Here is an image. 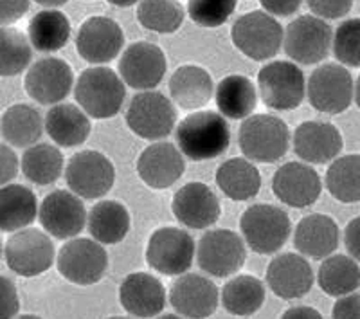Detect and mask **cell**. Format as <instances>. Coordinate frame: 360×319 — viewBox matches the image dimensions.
Returning a JSON list of instances; mask_svg holds the SVG:
<instances>
[{
	"mask_svg": "<svg viewBox=\"0 0 360 319\" xmlns=\"http://www.w3.org/2000/svg\"><path fill=\"white\" fill-rule=\"evenodd\" d=\"M175 139L180 154L193 163L217 159L231 144L229 125L218 112H193L176 125Z\"/></svg>",
	"mask_w": 360,
	"mask_h": 319,
	"instance_id": "1",
	"label": "cell"
},
{
	"mask_svg": "<svg viewBox=\"0 0 360 319\" xmlns=\"http://www.w3.org/2000/svg\"><path fill=\"white\" fill-rule=\"evenodd\" d=\"M74 98L89 118L110 119L123 108L127 87L110 67H90L79 74Z\"/></svg>",
	"mask_w": 360,
	"mask_h": 319,
	"instance_id": "2",
	"label": "cell"
},
{
	"mask_svg": "<svg viewBox=\"0 0 360 319\" xmlns=\"http://www.w3.org/2000/svg\"><path fill=\"white\" fill-rule=\"evenodd\" d=\"M238 143L245 159L254 163H276L287 156L290 132L283 119L270 114H254L243 119Z\"/></svg>",
	"mask_w": 360,
	"mask_h": 319,
	"instance_id": "3",
	"label": "cell"
},
{
	"mask_svg": "<svg viewBox=\"0 0 360 319\" xmlns=\"http://www.w3.org/2000/svg\"><path fill=\"white\" fill-rule=\"evenodd\" d=\"M240 230L254 253L274 254L287 244L292 222L278 206L254 204L242 213Z\"/></svg>",
	"mask_w": 360,
	"mask_h": 319,
	"instance_id": "4",
	"label": "cell"
},
{
	"mask_svg": "<svg viewBox=\"0 0 360 319\" xmlns=\"http://www.w3.org/2000/svg\"><path fill=\"white\" fill-rule=\"evenodd\" d=\"M236 49L250 60L263 62L279 53L283 44V27L265 11H250L238 18L231 29Z\"/></svg>",
	"mask_w": 360,
	"mask_h": 319,
	"instance_id": "5",
	"label": "cell"
},
{
	"mask_svg": "<svg viewBox=\"0 0 360 319\" xmlns=\"http://www.w3.org/2000/svg\"><path fill=\"white\" fill-rule=\"evenodd\" d=\"M127 125L137 137L160 141L168 137L176 123V111L162 92L143 90L131 98L127 111Z\"/></svg>",
	"mask_w": 360,
	"mask_h": 319,
	"instance_id": "6",
	"label": "cell"
},
{
	"mask_svg": "<svg viewBox=\"0 0 360 319\" xmlns=\"http://www.w3.org/2000/svg\"><path fill=\"white\" fill-rule=\"evenodd\" d=\"M256 92L272 111H294L307 96V80L295 63L272 62L258 73Z\"/></svg>",
	"mask_w": 360,
	"mask_h": 319,
	"instance_id": "7",
	"label": "cell"
},
{
	"mask_svg": "<svg viewBox=\"0 0 360 319\" xmlns=\"http://www.w3.org/2000/svg\"><path fill=\"white\" fill-rule=\"evenodd\" d=\"M332 27L323 18L303 15L288 24L283 31V47L290 60L303 65H314L330 54L332 49Z\"/></svg>",
	"mask_w": 360,
	"mask_h": 319,
	"instance_id": "8",
	"label": "cell"
},
{
	"mask_svg": "<svg viewBox=\"0 0 360 319\" xmlns=\"http://www.w3.org/2000/svg\"><path fill=\"white\" fill-rule=\"evenodd\" d=\"M6 263L9 269L24 278H34L49 270L56 258L54 244L45 233L34 227L15 231L4 247Z\"/></svg>",
	"mask_w": 360,
	"mask_h": 319,
	"instance_id": "9",
	"label": "cell"
},
{
	"mask_svg": "<svg viewBox=\"0 0 360 319\" xmlns=\"http://www.w3.org/2000/svg\"><path fill=\"white\" fill-rule=\"evenodd\" d=\"M310 105L323 114H342L352 106L355 85L349 70L337 63H324L310 74L307 85Z\"/></svg>",
	"mask_w": 360,
	"mask_h": 319,
	"instance_id": "10",
	"label": "cell"
},
{
	"mask_svg": "<svg viewBox=\"0 0 360 319\" xmlns=\"http://www.w3.org/2000/svg\"><path fill=\"white\" fill-rule=\"evenodd\" d=\"M65 180L74 195L96 201L112 189L115 182V168L101 151L83 150L74 154L67 164Z\"/></svg>",
	"mask_w": 360,
	"mask_h": 319,
	"instance_id": "11",
	"label": "cell"
},
{
	"mask_svg": "<svg viewBox=\"0 0 360 319\" xmlns=\"http://www.w3.org/2000/svg\"><path fill=\"white\" fill-rule=\"evenodd\" d=\"M195 251L200 269L217 278L236 275L247 260L245 242L231 230L207 231Z\"/></svg>",
	"mask_w": 360,
	"mask_h": 319,
	"instance_id": "12",
	"label": "cell"
},
{
	"mask_svg": "<svg viewBox=\"0 0 360 319\" xmlns=\"http://www.w3.org/2000/svg\"><path fill=\"white\" fill-rule=\"evenodd\" d=\"M195 258V240L179 227H160L153 231L146 247L148 265L164 276L188 273Z\"/></svg>",
	"mask_w": 360,
	"mask_h": 319,
	"instance_id": "13",
	"label": "cell"
},
{
	"mask_svg": "<svg viewBox=\"0 0 360 319\" xmlns=\"http://www.w3.org/2000/svg\"><path fill=\"white\" fill-rule=\"evenodd\" d=\"M60 275L76 285L101 282L108 269V254L101 244L89 238H70L58 253Z\"/></svg>",
	"mask_w": 360,
	"mask_h": 319,
	"instance_id": "14",
	"label": "cell"
},
{
	"mask_svg": "<svg viewBox=\"0 0 360 319\" xmlns=\"http://www.w3.org/2000/svg\"><path fill=\"white\" fill-rule=\"evenodd\" d=\"M168 70L166 54L159 45L135 42L124 49L119 60V78L135 90H152L164 80Z\"/></svg>",
	"mask_w": 360,
	"mask_h": 319,
	"instance_id": "15",
	"label": "cell"
},
{
	"mask_svg": "<svg viewBox=\"0 0 360 319\" xmlns=\"http://www.w3.org/2000/svg\"><path fill=\"white\" fill-rule=\"evenodd\" d=\"M37 217L51 237L58 240H70L85 230L86 209L78 195L65 189H56L41 201Z\"/></svg>",
	"mask_w": 360,
	"mask_h": 319,
	"instance_id": "16",
	"label": "cell"
},
{
	"mask_svg": "<svg viewBox=\"0 0 360 319\" xmlns=\"http://www.w3.org/2000/svg\"><path fill=\"white\" fill-rule=\"evenodd\" d=\"M72 69L60 58H41L29 67L24 87L31 99L40 105H58L70 94Z\"/></svg>",
	"mask_w": 360,
	"mask_h": 319,
	"instance_id": "17",
	"label": "cell"
},
{
	"mask_svg": "<svg viewBox=\"0 0 360 319\" xmlns=\"http://www.w3.org/2000/svg\"><path fill=\"white\" fill-rule=\"evenodd\" d=\"M124 45L121 25L107 17H92L82 24L76 37V49L89 63L103 65L115 60Z\"/></svg>",
	"mask_w": 360,
	"mask_h": 319,
	"instance_id": "18",
	"label": "cell"
},
{
	"mask_svg": "<svg viewBox=\"0 0 360 319\" xmlns=\"http://www.w3.org/2000/svg\"><path fill=\"white\" fill-rule=\"evenodd\" d=\"M172 211L189 230H207L221 215L217 193L202 182H188L175 193Z\"/></svg>",
	"mask_w": 360,
	"mask_h": 319,
	"instance_id": "19",
	"label": "cell"
},
{
	"mask_svg": "<svg viewBox=\"0 0 360 319\" xmlns=\"http://www.w3.org/2000/svg\"><path fill=\"white\" fill-rule=\"evenodd\" d=\"M272 192L278 201L290 208H308L315 204L323 192L319 173L304 163H287L279 166L272 179Z\"/></svg>",
	"mask_w": 360,
	"mask_h": 319,
	"instance_id": "20",
	"label": "cell"
},
{
	"mask_svg": "<svg viewBox=\"0 0 360 319\" xmlns=\"http://www.w3.org/2000/svg\"><path fill=\"white\" fill-rule=\"evenodd\" d=\"M186 168L184 156L168 141L150 144L137 159V175L153 189H166L182 177Z\"/></svg>",
	"mask_w": 360,
	"mask_h": 319,
	"instance_id": "21",
	"label": "cell"
},
{
	"mask_svg": "<svg viewBox=\"0 0 360 319\" xmlns=\"http://www.w3.org/2000/svg\"><path fill=\"white\" fill-rule=\"evenodd\" d=\"M314 269L301 254H278L266 267V283L270 291L281 299L307 296L314 287Z\"/></svg>",
	"mask_w": 360,
	"mask_h": 319,
	"instance_id": "22",
	"label": "cell"
},
{
	"mask_svg": "<svg viewBox=\"0 0 360 319\" xmlns=\"http://www.w3.org/2000/svg\"><path fill=\"white\" fill-rule=\"evenodd\" d=\"M169 301L180 315L188 319H205L218 308L220 292L209 278L200 275H180L173 283Z\"/></svg>",
	"mask_w": 360,
	"mask_h": 319,
	"instance_id": "23",
	"label": "cell"
},
{
	"mask_svg": "<svg viewBox=\"0 0 360 319\" xmlns=\"http://www.w3.org/2000/svg\"><path fill=\"white\" fill-rule=\"evenodd\" d=\"M295 156L304 163L326 164L342 150L339 128L326 121H304L294 132Z\"/></svg>",
	"mask_w": 360,
	"mask_h": 319,
	"instance_id": "24",
	"label": "cell"
},
{
	"mask_svg": "<svg viewBox=\"0 0 360 319\" xmlns=\"http://www.w3.org/2000/svg\"><path fill=\"white\" fill-rule=\"evenodd\" d=\"M119 301L135 318H157L166 307V289L157 276L131 273L119 287Z\"/></svg>",
	"mask_w": 360,
	"mask_h": 319,
	"instance_id": "25",
	"label": "cell"
},
{
	"mask_svg": "<svg viewBox=\"0 0 360 319\" xmlns=\"http://www.w3.org/2000/svg\"><path fill=\"white\" fill-rule=\"evenodd\" d=\"M294 246L303 256L321 260L339 247V225L323 213H311L299 220L294 231Z\"/></svg>",
	"mask_w": 360,
	"mask_h": 319,
	"instance_id": "26",
	"label": "cell"
},
{
	"mask_svg": "<svg viewBox=\"0 0 360 319\" xmlns=\"http://www.w3.org/2000/svg\"><path fill=\"white\" fill-rule=\"evenodd\" d=\"M211 74L200 65H180L169 80L172 99L184 111H200L213 98Z\"/></svg>",
	"mask_w": 360,
	"mask_h": 319,
	"instance_id": "27",
	"label": "cell"
},
{
	"mask_svg": "<svg viewBox=\"0 0 360 319\" xmlns=\"http://www.w3.org/2000/svg\"><path fill=\"white\" fill-rule=\"evenodd\" d=\"M45 132L62 148L79 146L90 135V118L76 105L58 103L45 115Z\"/></svg>",
	"mask_w": 360,
	"mask_h": 319,
	"instance_id": "28",
	"label": "cell"
},
{
	"mask_svg": "<svg viewBox=\"0 0 360 319\" xmlns=\"http://www.w3.org/2000/svg\"><path fill=\"white\" fill-rule=\"evenodd\" d=\"M217 99V106L220 115L233 121H240L252 115L256 103H258V92L252 80L243 74H231L220 80L213 92Z\"/></svg>",
	"mask_w": 360,
	"mask_h": 319,
	"instance_id": "29",
	"label": "cell"
},
{
	"mask_svg": "<svg viewBox=\"0 0 360 319\" xmlns=\"http://www.w3.org/2000/svg\"><path fill=\"white\" fill-rule=\"evenodd\" d=\"M217 184L231 201H250L259 193L262 175L249 159L233 157L221 163L217 170Z\"/></svg>",
	"mask_w": 360,
	"mask_h": 319,
	"instance_id": "30",
	"label": "cell"
},
{
	"mask_svg": "<svg viewBox=\"0 0 360 319\" xmlns=\"http://www.w3.org/2000/svg\"><path fill=\"white\" fill-rule=\"evenodd\" d=\"M38 215L37 195L22 184L0 186V231L15 233L29 227Z\"/></svg>",
	"mask_w": 360,
	"mask_h": 319,
	"instance_id": "31",
	"label": "cell"
},
{
	"mask_svg": "<svg viewBox=\"0 0 360 319\" xmlns=\"http://www.w3.org/2000/svg\"><path fill=\"white\" fill-rule=\"evenodd\" d=\"M131 218L124 204L117 201H101L89 213V233L98 244H119L130 233Z\"/></svg>",
	"mask_w": 360,
	"mask_h": 319,
	"instance_id": "32",
	"label": "cell"
},
{
	"mask_svg": "<svg viewBox=\"0 0 360 319\" xmlns=\"http://www.w3.org/2000/svg\"><path fill=\"white\" fill-rule=\"evenodd\" d=\"M0 132L11 146L29 148L44 134V119L34 106L13 105L0 118Z\"/></svg>",
	"mask_w": 360,
	"mask_h": 319,
	"instance_id": "33",
	"label": "cell"
},
{
	"mask_svg": "<svg viewBox=\"0 0 360 319\" xmlns=\"http://www.w3.org/2000/svg\"><path fill=\"white\" fill-rule=\"evenodd\" d=\"M27 40L40 53H56L70 40L69 18L58 9H44L29 22Z\"/></svg>",
	"mask_w": 360,
	"mask_h": 319,
	"instance_id": "34",
	"label": "cell"
},
{
	"mask_svg": "<svg viewBox=\"0 0 360 319\" xmlns=\"http://www.w3.org/2000/svg\"><path fill=\"white\" fill-rule=\"evenodd\" d=\"M317 282L321 289L333 298H342L356 292L360 285L359 262L348 254H330L321 263Z\"/></svg>",
	"mask_w": 360,
	"mask_h": 319,
	"instance_id": "35",
	"label": "cell"
},
{
	"mask_svg": "<svg viewBox=\"0 0 360 319\" xmlns=\"http://www.w3.org/2000/svg\"><path fill=\"white\" fill-rule=\"evenodd\" d=\"M265 303V285L250 275L231 278L221 289V305L233 315H252Z\"/></svg>",
	"mask_w": 360,
	"mask_h": 319,
	"instance_id": "36",
	"label": "cell"
},
{
	"mask_svg": "<svg viewBox=\"0 0 360 319\" xmlns=\"http://www.w3.org/2000/svg\"><path fill=\"white\" fill-rule=\"evenodd\" d=\"M20 168L25 179L31 180L33 184H53L63 172V154L53 144L37 143L24 151Z\"/></svg>",
	"mask_w": 360,
	"mask_h": 319,
	"instance_id": "37",
	"label": "cell"
},
{
	"mask_svg": "<svg viewBox=\"0 0 360 319\" xmlns=\"http://www.w3.org/2000/svg\"><path fill=\"white\" fill-rule=\"evenodd\" d=\"M326 189L333 199L344 204H355L360 201V156L349 154L344 157H335L328 166Z\"/></svg>",
	"mask_w": 360,
	"mask_h": 319,
	"instance_id": "38",
	"label": "cell"
},
{
	"mask_svg": "<svg viewBox=\"0 0 360 319\" xmlns=\"http://www.w3.org/2000/svg\"><path fill=\"white\" fill-rule=\"evenodd\" d=\"M137 4V20L153 33H175L184 22L186 11L179 0H139Z\"/></svg>",
	"mask_w": 360,
	"mask_h": 319,
	"instance_id": "39",
	"label": "cell"
},
{
	"mask_svg": "<svg viewBox=\"0 0 360 319\" xmlns=\"http://www.w3.org/2000/svg\"><path fill=\"white\" fill-rule=\"evenodd\" d=\"M33 49L27 37L15 27H0V76L9 78L24 73L31 63Z\"/></svg>",
	"mask_w": 360,
	"mask_h": 319,
	"instance_id": "40",
	"label": "cell"
},
{
	"mask_svg": "<svg viewBox=\"0 0 360 319\" xmlns=\"http://www.w3.org/2000/svg\"><path fill=\"white\" fill-rule=\"evenodd\" d=\"M238 0H188V15L200 27H220L233 17Z\"/></svg>",
	"mask_w": 360,
	"mask_h": 319,
	"instance_id": "41",
	"label": "cell"
},
{
	"mask_svg": "<svg viewBox=\"0 0 360 319\" xmlns=\"http://www.w3.org/2000/svg\"><path fill=\"white\" fill-rule=\"evenodd\" d=\"M333 54L342 67H360V20H344L333 35Z\"/></svg>",
	"mask_w": 360,
	"mask_h": 319,
	"instance_id": "42",
	"label": "cell"
},
{
	"mask_svg": "<svg viewBox=\"0 0 360 319\" xmlns=\"http://www.w3.org/2000/svg\"><path fill=\"white\" fill-rule=\"evenodd\" d=\"M355 0H307L314 17L323 20H337L346 17L353 8Z\"/></svg>",
	"mask_w": 360,
	"mask_h": 319,
	"instance_id": "43",
	"label": "cell"
},
{
	"mask_svg": "<svg viewBox=\"0 0 360 319\" xmlns=\"http://www.w3.org/2000/svg\"><path fill=\"white\" fill-rule=\"evenodd\" d=\"M20 311V299L15 283L0 276V319H15Z\"/></svg>",
	"mask_w": 360,
	"mask_h": 319,
	"instance_id": "44",
	"label": "cell"
},
{
	"mask_svg": "<svg viewBox=\"0 0 360 319\" xmlns=\"http://www.w3.org/2000/svg\"><path fill=\"white\" fill-rule=\"evenodd\" d=\"M18 168H20V161L15 150L8 144L0 143V186L9 184L17 177Z\"/></svg>",
	"mask_w": 360,
	"mask_h": 319,
	"instance_id": "45",
	"label": "cell"
},
{
	"mask_svg": "<svg viewBox=\"0 0 360 319\" xmlns=\"http://www.w3.org/2000/svg\"><path fill=\"white\" fill-rule=\"evenodd\" d=\"M29 9V0H0V27L20 20Z\"/></svg>",
	"mask_w": 360,
	"mask_h": 319,
	"instance_id": "46",
	"label": "cell"
},
{
	"mask_svg": "<svg viewBox=\"0 0 360 319\" xmlns=\"http://www.w3.org/2000/svg\"><path fill=\"white\" fill-rule=\"evenodd\" d=\"M333 319H360V296L352 292L337 299L333 307Z\"/></svg>",
	"mask_w": 360,
	"mask_h": 319,
	"instance_id": "47",
	"label": "cell"
},
{
	"mask_svg": "<svg viewBox=\"0 0 360 319\" xmlns=\"http://www.w3.org/2000/svg\"><path fill=\"white\" fill-rule=\"evenodd\" d=\"M259 4L270 17H292L299 11L303 0H259Z\"/></svg>",
	"mask_w": 360,
	"mask_h": 319,
	"instance_id": "48",
	"label": "cell"
},
{
	"mask_svg": "<svg viewBox=\"0 0 360 319\" xmlns=\"http://www.w3.org/2000/svg\"><path fill=\"white\" fill-rule=\"evenodd\" d=\"M359 233H360V218L355 217L348 225H346V231H344V244L348 247L349 256L359 260L360 249H359Z\"/></svg>",
	"mask_w": 360,
	"mask_h": 319,
	"instance_id": "49",
	"label": "cell"
},
{
	"mask_svg": "<svg viewBox=\"0 0 360 319\" xmlns=\"http://www.w3.org/2000/svg\"><path fill=\"white\" fill-rule=\"evenodd\" d=\"M281 319H323V315L311 307H292L281 315Z\"/></svg>",
	"mask_w": 360,
	"mask_h": 319,
	"instance_id": "50",
	"label": "cell"
},
{
	"mask_svg": "<svg viewBox=\"0 0 360 319\" xmlns=\"http://www.w3.org/2000/svg\"><path fill=\"white\" fill-rule=\"evenodd\" d=\"M34 2L40 6H44V8L54 9V8H60V6H65L69 0H34Z\"/></svg>",
	"mask_w": 360,
	"mask_h": 319,
	"instance_id": "51",
	"label": "cell"
},
{
	"mask_svg": "<svg viewBox=\"0 0 360 319\" xmlns=\"http://www.w3.org/2000/svg\"><path fill=\"white\" fill-rule=\"evenodd\" d=\"M112 6H117V8H130V6L137 4L139 0H107Z\"/></svg>",
	"mask_w": 360,
	"mask_h": 319,
	"instance_id": "52",
	"label": "cell"
},
{
	"mask_svg": "<svg viewBox=\"0 0 360 319\" xmlns=\"http://www.w3.org/2000/svg\"><path fill=\"white\" fill-rule=\"evenodd\" d=\"M15 319H41L40 315H34V314H24V315H17Z\"/></svg>",
	"mask_w": 360,
	"mask_h": 319,
	"instance_id": "53",
	"label": "cell"
},
{
	"mask_svg": "<svg viewBox=\"0 0 360 319\" xmlns=\"http://www.w3.org/2000/svg\"><path fill=\"white\" fill-rule=\"evenodd\" d=\"M157 319H182L180 315H175V314H164V315H159Z\"/></svg>",
	"mask_w": 360,
	"mask_h": 319,
	"instance_id": "54",
	"label": "cell"
},
{
	"mask_svg": "<svg viewBox=\"0 0 360 319\" xmlns=\"http://www.w3.org/2000/svg\"><path fill=\"white\" fill-rule=\"evenodd\" d=\"M108 319H130V318H123V315H117V318H108Z\"/></svg>",
	"mask_w": 360,
	"mask_h": 319,
	"instance_id": "55",
	"label": "cell"
},
{
	"mask_svg": "<svg viewBox=\"0 0 360 319\" xmlns=\"http://www.w3.org/2000/svg\"><path fill=\"white\" fill-rule=\"evenodd\" d=\"M0 258H2V242H0Z\"/></svg>",
	"mask_w": 360,
	"mask_h": 319,
	"instance_id": "56",
	"label": "cell"
}]
</instances>
